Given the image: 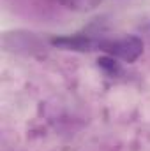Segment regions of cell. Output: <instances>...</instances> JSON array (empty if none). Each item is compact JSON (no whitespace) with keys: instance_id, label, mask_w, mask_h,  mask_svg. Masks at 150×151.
I'll return each mask as SVG.
<instances>
[{"instance_id":"6da1fadb","label":"cell","mask_w":150,"mask_h":151,"mask_svg":"<svg viewBox=\"0 0 150 151\" xmlns=\"http://www.w3.org/2000/svg\"><path fill=\"white\" fill-rule=\"evenodd\" d=\"M97 49L104 51L117 60L133 63L143 53V40L136 35H127L120 39H99Z\"/></svg>"},{"instance_id":"3957f363","label":"cell","mask_w":150,"mask_h":151,"mask_svg":"<svg viewBox=\"0 0 150 151\" xmlns=\"http://www.w3.org/2000/svg\"><path fill=\"white\" fill-rule=\"evenodd\" d=\"M99 67H103L110 76H117L118 72H120V63L117 62V58H113V56H110V55L99 58Z\"/></svg>"},{"instance_id":"7a4b0ae2","label":"cell","mask_w":150,"mask_h":151,"mask_svg":"<svg viewBox=\"0 0 150 151\" xmlns=\"http://www.w3.org/2000/svg\"><path fill=\"white\" fill-rule=\"evenodd\" d=\"M58 2L62 7L66 9H71V11H79V12H87V11H92L95 9L103 0H55Z\"/></svg>"}]
</instances>
